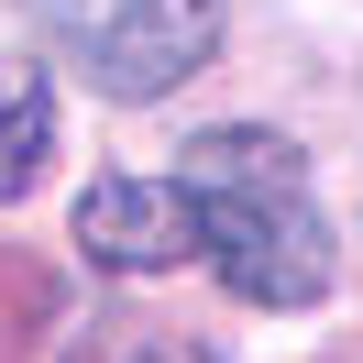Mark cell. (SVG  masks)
I'll use <instances>...</instances> for the list:
<instances>
[{
    "instance_id": "6da1fadb",
    "label": "cell",
    "mask_w": 363,
    "mask_h": 363,
    "mask_svg": "<svg viewBox=\"0 0 363 363\" xmlns=\"http://www.w3.org/2000/svg\"><path fill=\"white\" fill-rule=\"evenodd\" d=\"M177 177L199 199V264L242 308H308L330 286V220L308 209V165L286 133L220 121L177 155Z\"/></svg>"
},
{
    "instance_id": "7a4b0ae2",
    "label": "cell",
    "mask_w": 363,
    "mask_h": 363,
    "mask_svg": "<svg viewBox=\"0 0 363 363\" xmlns=\"http://www.w3.org/2000/svg\"><path fill=\"white\" fill-rule=\"evenodd\" d=\"M45 45L111 99H165L209 67L220 45V0H33Z\"/></svg>"
},
{
    "instance_id": "3957f363",
    "label": "cell",
    "mask_w": 363,
    "mask_h": 363,
    "mask_svg": "<svg viewBox=\"0 0 363 363\" xmlns=\"http://www.w3.org/2000/svg\"><path fill=\"white\" fill-rule=\"evenodd\" d=\"M77 253L111 275H165L199 253V199L187 177H99L77 199Z\"/></svg>"
},
{
    "instance_id": "277c9868",
    "label": "cell",
    "mask_w": 363,
    "mask_h": 363,
    "mask_svg": "<svg viewBox=\"0 0 363 363\" xmlns=\"http://www.w3.org/2000/svg\"><path fill=\"white\" fill-rule=\"evenodd\" d=\"M45 155H55V89H45V67L0 55V199H23L45 177Z\"/></svg>"
},
{
    "instance_id": "5b68a950",
    "label": "cell",
    "mask_w": 363,
    "mask_h": 363,
    "mask_svg": "<svg viewBox=\"0 0 363 363\" xmlns=\"http://www.w3.org/2000/svg\"><path fill=\"white\" fill-rule=\"evenodd\" d=\"M121 363H220V352H199V341H133Z\"/></svg>"
},
{
    "instance_id": "8992f818",
    "label": "cell",
    "mask_w": 363,
    "mask_h": 363,
    "mask_svg": "<svg viewBox=\"0 0 363 363\" xmlns=\"http://www.w3.org/2000/svg\"><path fill=\"white\" fill-rule=\"evenodd\" d=\"M341 363H363V352H341Z\"/></svg>"
}]
</instances>
